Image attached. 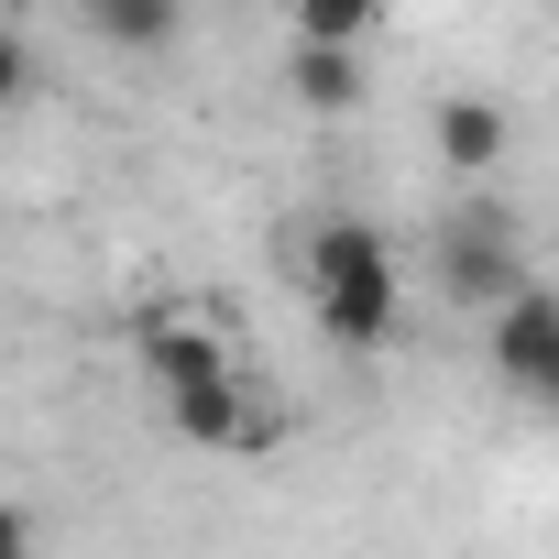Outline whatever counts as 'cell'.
<instances>
[{
    "instance_id": "cell-10",
    "label": "cell",
    "mask_w": 559,
    "mask_h": 559,
    "mask_svg": "<svg viewBox=\"0 0 559 559\" xmlns=\"http://www.w3.org/2000/svg\"><path fill=\"white\" fill-rule=\"evenodd\" d=\"M0 559H34V515L23 504H0Z\"/></svg>"
},
{
    "instance_id": "cell-1",
    "label": "cell",
    "mask_w": 559,
    "mask_h": 559,
    "mask_svg": "<svg viewBox=\"0 0 559 559\" xmlns=\"http://www.w3.org/2000/svg\"><path fill=\"white\" fill-rule=\"evenodd\" d=\"M297 274H308V308H319V330L341 352H384L406 330V274H395V252H384L373 219H352V209L308 219L297 230Z\"/></svg>"
},
{
    "instance_id": "cell-4",
    "label": "cell",
    "mask_w": 559,
    "mask_h": 559,
    "mask_svg": "<svg viewBox=\"0 0 559 559\" xmlns=\"http://www.w3.org/2000/svg\"><path fill=\"white\" fill-rule=\"evenodd\" d=\"M165 417H176V439H198V450H263V439H274V417H263V395H252L241 373H219V384H198V395H165Z\"/></svg>"
},
{
    "instance_id": "cell-6",
    "label": "cell",
    "mask_w": 559,
    "mask_h": 559,
    "mask_svg": "<svg viewBox=\"0 0 559 559\" xmlns=\"http://www.w3.org/2000/svg\"><path fill=\"white\" fill-rule=\"evenodd\" d=\"M286 88H297V110L341 121V110H362V56L352 45H297L286 56Z\"/></svg>"
},
{
    "instance_id": "cell-8",
    "label": "cell",
    "mask_w": 559,
    "mask_h": 559,
    "mask_svg": "<svg viewBox=\"0 0 559 559\" xmlns=\"http://www.w3.org/2000/svg\"><path fill=\"white\" fill-rule=\"evenodd\" d=\"M88 23L110 45H176V0H88Z\"/></svg>"
},
{
    "instance_id": "cell-11",
    "label": "cell",
    "mask_w": 559,
    "mask_h": 559,
    "mask_svg": "<svg viewBox=\"0 0 559 559\" xmlns=\"http://www.w3.org/2000/svg\"><path fill=\"white\" fill-rule=\"evenodd\" d=\"M548 308H559V286H548Z\"/></svg>"
},
{
    "instance_id": "cell-9",
    "label": "cell",
    "mask_w": 559,
    "mask_h": 559,
    "mask_svg": "<svg viewBox=\"0 0 559 559\" xmlns=\"http://www.w3.org/2000/svg\"><path fill=\"white\" fill-rule=\"evenodd\" d=\"M23 88H34V45H23V34H12V23H0V110H12V99H23Z\"/></svg>"
},
{
    "instance_id": "cell-3",
    "label": "cell",
    "mask_w": 559,
    "mask_h": 559,
    "mask_svg": "<svg viewBox=\"0 0 559 559\" xmlns=\"http://www.w3.org/2000/svg\"><path fill=\"white\" fill-rule=\"evenodd\" d=\"M132 362H143V384H154V395H198V384L241 373V362H230V341H219L198 308H143V319H132Z\"/></svg>"
},
{
    "instance_id": "cell-2",
    "label": "cell",
    "mask_w": 559,
    "mask_h": 559,
    "mask_svg": "<svg viewBox=\"0 0 559 559\" xmlns=\"http://www.w3.org/2000/svg\"><path fill=\"white\" fill-rule=\"evenodd\" d=\"M428 286H439L450 308H472V319H493V308L526 286V263H515V209H504V198H472V209H450V219L428 230Z\"/></svg>"
},
{
    "instance_id": "cell-7",
    "label": "cell",
    "mask_w": 559,
    "mask_h": 559,
    "mask_svg": "<svg viewBox=\"0 0 559 559\" xmlns=\"http://www.w3.org/2000/svg\"><path fill=\"white\" fill-rule=\"evenodd\" d=\"M297 12V45H373V23H384V0H286Z\"/></svg>"
},
{
    "instance_id": "cell-5",
    "label": "cell",
    "mask_w": 559,
    "mask_h": 559,
    "mask_svg": "<svg viewBox=\"0 0 559 559\" xmlns=\"http://www.w3.org/2000/svg\"><path fill=\"white\" fill-rule=\"evenodd\" d=\"M428 143H439V165H450V176H493V165H504V143H515V121H504V99L450 88V99L428 110Z\"/></svg>"
}]
</instances>
